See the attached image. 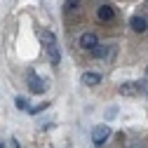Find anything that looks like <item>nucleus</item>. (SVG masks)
<instances>
[{"mask_svg":"<svg viewBox=\"0 0 148 148\" xmlns=\"http://www.w3.org/2000/svg\"><path fill=\"white\" fill-rule=\"evenodd\" d=\"M108 136H110V127H108V125H97L94 132H92V143H94L97 148H101Z\"/></svg>","mask_w":148,"mask_h":148,"instance_id":"f257e3e1","label":"nucleus"},{"mask_svg":"<svg viewBox=\"0 0 148 148\" xmlns=\"http://www.w3.org/2000/svg\"><path fill=\"white\" fill-rule=\"evenodd\" d=\"M26 85L31 87L33 94H42V92H45V80L38 78V73H35V71H28L26 73Z\"/></svg>","mask_w":148,"mask_h":148,"instance_id":"f03ea898","label":"nucleus"},{"mask_svg":"<svg viewBox=\"0 0 148 148\" xmlns=\"http://www.w3.org/2000/svg\"><path fill=\"white\" fill-rule=\"evenodd\" d=\"M141 92H143L141 82H122L118 87V94H122V97H136V94H141Z\"/></svg>","mask_w":148,"mask_h":148,"instance_id":"7ed1b4c3","label":"nucleus"},{"mask_svg":"<svg viewBox=\"0 0 148 148\" xmlns=\"http://www.w3.org/2000/svg\"><path fill=\"white\" fill-rule=\"evenodd\" d=\"M97 45H99V40H97L94 33H85V35H80V47H82V49H89V52H92Z\"/></svg>","mask_w":148,"mask_h":148,"instance_id":"20e7f679","label":"nucleus"},{"mask_svg":"<svg viewBox=\"0 0 148 148\" xmlns=\"http://www.w3.org/2000/svg\"><path fill=\"white\" fill-rule=\"evenodd\" d=\"M47 47V57H49V64L52 66H59V61H61V54H59V47H57V42H52V45H45Z\"/></svg>","mask_w":148,"mask_h":148,"instance_id":"39448f33","label":"nucleus"},{"mask_svg":"<svg viewBox=\"0 0 148 148\" xmlns=\"http://www.w3.org/2000/svg\"><path fill=\"white\" fill-rule=\"evenodd\" d=\"M97 16H99V21H110L115 16V10L110 7V5H101L99 10H97Z\"/></svg>","mask_w":148,"mask_h":148,"instance_id":"423d86ee","label":"nucleus"},{"mask_svg":"<svg viewBox=\"0 0 148 148\" xmlns=\"http://www.w3.org/2000/svg\"><path fill=\"white\" fill-rule=\"evenodd\" d=\"M82 85H87V87H97L99 82H101V75L99 73H82Z\"/></svg>","mask_w":148,"mask_h":148,"instance_id":"0eeeda50","label":"nucleus"},{"mask_svg":"<svg viewBox=\"0 0 148 148\" xmlns=\"http://www.w3.org/2000/svg\"><path fill=\"white\" fill-rule=\"evenodd\" d=\"M129 26H132L136 33H143L148 28V21L143 19V16H132V19H129Z\"/></svg>","mask_w":148,"mask_h":148,"instance_id":"6e6552de","label":"nucleus"},{"mask_svg":"<svg viewBox=\"0 0 148 148\" xmlns=\"http://www.w3.org/2000/svg\"><path fill=\"white\" fill-rule=\"evenodd\" d=\"M108 49H110V47H103V45H97L94 49H92V57H94V59H103V57H108Z\"/></svg>","mask_w":148,"mask_h":148,"instance_id":"1a4fd4ad","label":"nucleus"},{"mask_svg":"<svg viewBox=\"0 0 148 148\" xmlns=\"http://www.w3.org/2000/svg\"><path fill=\"white\" fill-rule=\"evenodd\" d=\"M14 106L19 108V110H31V108H28V101H26L24 97H16V99H14Z\"/></svg>","mask_w":148,"mask_h":148,"instance_id":"9d476101","label":"nucleus"},{"mask_svg":"<svg viewBox=\"0 0 148 148\" xmlns=\"http://www.w3.org/2000/svg\"><path fill=\"white\" fill-rule=\"evenodd\" d=\"M78 5H80V0H66L64 3V12H73Z\"/></svg>","mask_w":148,"mask_h":148,"instance_id":"9b49d317","label":"nucleus"},{"mask_svg":"<svg viewBox=\"0 0 148 148\" xmlns=\"http://www.w3.org/2000/svg\"><path fill=\"white\" fill-rule=\"evenodd\" d=\"M47 106H49V103H38V106H33V108L28 110V113H33V115H35V113H42V110H45Z\"/></svg>","mask_w":148,"mask_h":148,"instance_id":"f8f14e48","label":"nucleus"},{"mask_svg":"<svg viewBox=\"0 0 148 148\" xmlns=\"http://www.w3.org/2000/svg\"><path fill=\"white\" fill-rule=\"evenodd\" d=\"M146 82H148V68H146Z\"/></svg>","mask_w":148,"mask_h":148,"instance_id":"ddd939ff","label":"nucleus"},{"mask_svg":"<svg viewBox=\"0 0 148 148\" xmlns=\"http://www.w3.org/2000/svg\"><path fill=\"white\" fill-rule=\"evenodd\" d=\"M0 148H5V146H0Z\"/></svg>","mask_w":148,"mask_h":148,"instance_id":"4468645a","label":"nucleus"}]
</instances>
